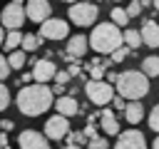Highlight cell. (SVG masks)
Returning <instances> with one entry per match:
<instances>
[{
    "label": "cell",
    "mask_w": 159,
    "mask_h": 149,
    "mask_svg": "<svg viewBox=\"0 0 159 149\" xmlns=\"http://www.w3.org/2000/svg\"><path fill=\"white\" fill-rule=\"evenodd\" d=\"M25 15H27V20L40 25L52 15V5H50V0H27L25 2Z\"/></svg>",
    "instance_id": "obj_10"
},
{
    "label": "cell",
    "mask_w": 159,
    "mask_h": 149,
    "mask_svg": "<svg viewBox=\"0 0 159 149\" xmlns=\"http://www.w3.org/2000/svg\"><path fill=\"white\" fill-rule=\"evenodd\" d=\"M62 2H72V0H62Z\"/></svg>",
    "instance_id": "obj_45"
},
{
    "label": "cell",
    "mask_w": 159,
    "mask_h": 149,
    "mask_svg": "<svg viewBox=\"0 0 159 149\" xmlns=\"http://www.w3.org/2000/svg\"><path fill=\"white\" fill-rule=\"evenodd\" d=\"M97 15H99V7L94 5V2H72L70 5V12H67V17H70V22H75L77 27H92L94 25V20H97Z\"/></svg>",
    "instance_id": "obj_4"
},
{
    "label": "cell",
    "mask_w": 159,
    "mask_h": 149,
    "mask_svg": "<svg viewBox=\"0 0 159 149\" xmlns=\"http://www.w3.org/2000/svg\"><path fill=\"white\" fill-rule=\"evenodd\" d=\"M109 20H112L117 27H127L132 17L127 15V7H119V5H114V7L109 10Z\"/></svg>",
    "instance_id": "obj_18"
},
{
    "label": "cell",
    "mask_w": 159,
    "mask_h": 149,
    "mask_svg": "<svg viewBox=\"0 0 159 149\" xmlns=\"http://www.w3.org/2000/svg\"><path fill=\"white\" fill-rule=\"evenodd\" d=\"M20 82H22V84H32V72H22L20 79H17V84H20Z\"/></svg>",
    "instance_id": "obj_34"
},
{
    "label": "cell",
    "mask_w": 159,
    "mask_h": 149,
    "mask_svg": "<svg viewBox=\"0 0 159 149\" xmlns=\"http://www.w3.org/2000/svg\"><path fill=\"white\" fill-rule=\"evenodd\" d=\"M84 94H87V99H89L92 104L107 107V104L114 99V87H112L109 82H104V79H87Z\"/></svg>",
    "instance_id": "obj_5"
},
{
    "label": "cell",
    "mask_w": 159,
    "mask_h": 149,
    "mask_svg": "<svg viewBox=\"0 0 159 149\" xmlns=\"http://www.w3.org/2000/svg\"><path fill=\"white\" fill-rule=\"evenodd\" d=\"M40 37L42 40H67L70 22L62 17H47L45 22H40Z\"/></svg>",
    "instance_id": "obj_7"
},
{
    "label": "cell",
    "mask_w": 159,
    "mask_h": 149,
    "mask_svg": "<svg viewBox=\"0 0 159 149\" xmlns=\"http://www.w3.org/2000/svg\"><path fill=\"white\" fill-rule=\"evenodd\" d=\"M139 2H142V7H149L152 5V0H139Z\"/></svg>",
    "instance_id": "obj_43"
},
{
    "label": "cell",
    "mask_w": 159,
    "mask_h": 149,
    "mask_svg": "<svg viewBox=\"0 0 159 149\" xmlns=\"http://www.w3.org/2000/svg\"><path fill=\"white\" fill-rule=\"evenodd\" d=\"M55 72H57V67L52 60H35V65H32V79L35 82L47 84L50 79H55Z\"/></svg>",
    "instance_id": "obj_13"
},
{
    "label": "cell",
    "mask_w": 159,
    "mask_h": 149,
    "mask_svg": "<svg viewBox=\"0 0 159 149\" xmlns=\"http://www.w3.org/2000/svg\"><path fill=\"white\" fill-rule=\"evenodd\" d=\"M102 77H104V67L102 65H94L92 67V79H102Z\"/></svg>",
    "instance_id": "obj_33"
},
{
    "label": "cell",
    "mask_w": 159,
    "mask_h": 149,
    "mask_svg": "<svg viewBox=\"0 0 159 149\" xmlns=\"http://www.w3.org/2000/svg\"><path fill=\"white\" fill-rule=\"evenodd\" d=\"M15 104H17L20 114H25V117H40V114H45L55 104V92H52V87H47L42 82L25 84L17 92V97H15Z\"/></svg>",
    "instance_id": "obj_1"
},
{
    "label": "cell",
    "mask_w": 159,
    "mask_h": 149,
    "mask_svg": "<svg viewBox=\"0 0 159 149\" xmlns=\"http://www.w3.org/2000/svg\"><path fill=\"white\" fill-rule=\"evenodd\" d=\"M0 129H2V132H10V129H12V122H10V119H2V122H0Z\"/></svg>",
    "instance_id": "obj_36"
},
{
    "label": "cell",
    "mask_w": 159,
    "mask_h": 149,
    "mask_svg": "<svg viewBox=\"0 0 159 149\" xmlns=\"http://www.w3.org/2000/svg\"><path fill=\"white\" fill-rule=\"evenodd\" d=\"M67 72H70V77H80V65H72Z\"/></svg>",
    "instance_id": "obj_37"
},
{
    "label": "cell",
    "mask_w": 159,
    "mask_h": 149,
    "mask_svg": "<svg viewBox=\"0 0 159 149\" xmlns=\"http://www.w3.org/2000/svg\"><path fill=\"white\" fill-rule=\"evenodd\" d=\"M84 2H87V0H84Z\"/></svg>",
    "instance_id": "obj_48"
},
{
    "label": "cell",
    "mask_w": 159,
    "mask_h": 149,
    "mask_svg": "<svg viewBox=\"0 0 159 149\" xmlns=\"http://www.w3.org/2000/svg\"><path fill=\"white\" fill-rule=\"evenodd\" d=\"M5 35H7V30L0 25V47H2V42H5Z\"/></svg>",
    "instance_id": "obj_38"
},
{
    "label": "cell",
    "mask_w": 159,
    "mask_h": 149,
    "mask_svg": "<svg viewBox=\"0 0 159 149\" xmlns=\"http://www.w3.org/2000/svg\"><path fill=\"white\" fill-rule=\"evenodd\" d=\"M10 72H12V70H10L7 57H5V55H0V82H2V79H7V77H10Z\"/></svg>",
    "instance_id": "obj_29"
},
{
    "label": "cell",
    "mask_w": 159,
    "mask_h": 149,
    "mask_svg": "<svg viewBox=\"0 0 159 149\" xmlns=\"http://www.w3.org/2000/svg\"><path fill=\"white\" fill-rule=\"evenodd\" d=\"M0 149H10V147H0Z\"/></svg>",
    "instance_id": "obj_46"
},
{
    "label": "cell",
    "mask_w": 159,
    "mask_h": 149,
    "mask_svg": "<svg viewBox=\"0 0 159 149\" xmlns=\"http://www.w3.org/2000/svg\"><path fill=\"white\" fill-rule=\"evenodd\" d=\"M127 55H129V47H127V45H122L119 50H114V52H112V60H109V62H117V65H119V62H124V60H127Z\"/></svg>",
    "instance_id": "obj_27"
},
{
    "label": "cell",
    "mask_w": 159,
    "mask_h": 149,
    "mask_svg": "<svg viewBox=\"0 0 159 149\" xmlns=\"http://www.w3.org/2000/svg\"><path fill=\"white\" fill-rule=\"evenodd\" d=\"M114 2H119V0H114Z\"/></svg>",
    "instance_id": "obj_47"
},
{
    "label": "cell",
    "mask_w": 159,
    "mask_h": 149,
    "mask_svg": "<svg viewBox=\"0 0 159 149\" xmlns=\"http://www.w3.org/2000/svg\"><path fill=\"white\" fill-rule=\"evenodd\" d=\"M25 20H27V15H25V7H22L20 0L7 2V5L2 7V12H0V25H2L5 30H20V27L25 25Z\"/></svg>",
    "instance_id": "obj_6"
},
{
    "label": "cell",
    "mask_w": 159,
    "mask_h": 149,
    "mask_svg": "<svg viewBox=\"0 0 159 149\" xmlns=\"http://www.w3.org/2000/svg\"><path fill=\"white\" fill-rule=\"evenodd\" d=\"M0 147H7V137H5V132H0Z\"/></svg>",
    "instance_id": "obj_39"
},
{
    "label": "cell",
    "mask_w": 159,
    "mask_h": 149,
    "mask_svg": "<svg viewBox=\"0 0 159 149\" xmlns=\"http://www.w3.org/2000/svg\"><path fill=\"white\" fill-rule=\"evenodd\" d=\"M87 147H89V149H109V142L97 134V137H92V139L87 142Z\"/></svg>",
    "instance_id": "obj_28"
},
{
    "label": "cell",
    "mask_w": 159,
    "mask_h": 149,
    "mask_svg": "<svg viewBox=\"0 0 159 149\" xmlns=\"http://www.w3.org/2000/svg\"><path fill=\"white\" fill-rule=\"evenodd\" d=\"M124 119H127L129 124H139V122L144 119V104H142V99H127Z\"/></svg>",
    "instance_id": "obj_16"
},
{
    "label": "cell",
    "mask_w": 159,
    "mask_h": 149,
    "mask_svg": "<svg viewBox=\"0 0 159 149\" xmlns=\"http://www.w3.org/2000/svg\"><path fill=\"white\" fill-rule=\"evenodd\" d=\"M124 45L129 47V50H139V45H144L142 42V32L139 30H134V27H124Z\"/></svg>",
    "instance_id": "obj_19"
},
{
    "label": "cell",
    "mask_w": 159,
    "mask_h": 149,
    "mask_svg": "<svg viewBox=\"0 0 159 149\" xmlns=\"http://www.w3.org/2000/svg\"><path fill=\"white\" fill-rule=\"evenodd\" d=\"M72 77H70V72H55V82L57 84H67Z\"/></svg>",
    "instance_id": "obj_31"
},
{
    "label": "cell",
    "mask_w": 159,
    "mask_h": 149,
    "mask_svg": "<svg viewBox=\"0 0 159 149\" xmlns=\"http://www.w3.org/2000/svg\"><path fill=\"white\" fill-rule=\"evenodd\" d=\"M84 142H87L84 132H70L67 134V144H84Z\"/></svg>",
    "instance_id": "obj_30"
},
{
    "label": "cell",
    "mask_w": 159,
    "mask_h": 149,
    "mask_svg": "<svg viewBox=\"0 0 159 149\" xmlns=\"http://www.w3.org/2000/svg\"><path fill=\"white\" fill-rule=\"evenodd\" d=\"M7 107H10V89L0 82V112H5Z\"/></svg>",
    "instance_id": "obj_25"
},
{
    "label": "cell",
    "mask_w": 159,
    "mask_h": 149,
    "mask_svg": "<svg viewBox=\"0 0 159 149\" xmlns=\"http://www.w3.org/2000/svg\"><path fill=\"white\" fill-rule=\"evenodd\" d=\"M17 144H20V149H50V139H47L45 134L35 132V129H25V132H20Z\"/></svg>",
    "instance_id": "obj_12"
},
{
    "label": "cell",
    "mask_w": 159,
    "mask_h": 149,
    "mask_svg": "<svg viewBox=\"0 0 159 149\" xmlns=\"http://www.w3.org/2000/svg\"><path fill=\"white\" fill-rule=\"evenodd\" d=\"M7 62H10V70H22L25 62H27V52L22 47H17V50H12L7 55Z\"/></svg>",
    "instance_id": "obj_20"
},
{
    "label": "cell",
    "mask_w": 159,
    "mask_h": 149,
    "mask_svg": "<svg viewBox=\"0 0 159 149\" xmlns=\"http://www.w3.org/2000/svg\"><path fill=\"white\" fill-rule=\"evenodd\" d=\"M40 42H42V40H40V35L27 32V35H22V45H20V47H22L25 52H35V50L40 47Z\"/></svg>",
    "instance_id": "obj_23"
},
{
    "label": "cell",
    "mask_w": 159,
    "mask_h": 149,
    "mask_svg": "<svg viewBox=\"0 0 159 149\" xmlns=\"http://www.w3.org/2000/svg\"><path fill=\"white\" fill-rule=\"evenodd\" d=\"M142 72L147 77H159V57H154V55L144 57L142 60Z\"/></svg>",
    "instance_id": "obj_22"
},
{
    "label": "cell",
    "mask_w": 159,
    "mask_h": 149,
    "mask_svg": "<svg viewBox=\"0 0 159 149\" xmlns=\"http://www.w3.org/2000/svg\"><path fill=\"white\" fill-rule=\"evenodd\" d=\"M99 124H102L104 134H109V137H117V134H119V119L114 117V112L102 109V119H99Z\"/></svg>",
    "instance_id": "obj_17"
},
{
    "label": "cell",
    "mask_w": 159,
    "mask_h": 149,
    "mask_svg": "<svg viewBox=\"0 0 159 149\" xmlns=\"http://www.w3.org/2000/svg\"><path fill=\"white\" fill-rule=\"evenodd\" d=\"M47 139H65L70 134V117L65 114H52L47 122H45V132H42Z\"/></svg>",
    "instance_id": "obj_8"
},
{
    "label": "cell",
    "mask_w": 159,
    "mask_h": 149,
    "mask_svg": "<svg viewBox=\"0 0 159 149\" xmlns=\"http://www.w3.org/2000/svg\"><path fill=\"white\" fill-rule=\"evenodd\" d=\"M152 149H159V134H157V139L152 142Z\"/></svg>",
    "instance_id": "obj_42"
},
{
    "label": "cell",
    "mask_w": 159,
    "mask_h": 149,
    "mask_svg": "<svg viewBox=\"0 0 159 149\" xmlns=\"http://www.w3.org/2000/svg\"><path fill=\"white\" fill-rule=\"evenodd\" d=\"M147 122H149V127H152V129L159 134V104H154V107H152V112H149Z\"/></svg>",
    "instance_id": "obj_24"
},
{
    "label": "cell",
    "mask_w": 159,
    "mask_h": 149,
    "mask_svg": "<svg viewBox=\"0 0 159 149\" xmlns=\"http://www.w3.org/2000/svg\"><path fill=\"white\" fill-rule=\"evenodd\" d=\"M142 10H144V7H142V2H139V0H132V2L127 5V15H129L132 20H134V17H139V15H142Z\"/></svg>",
    "instance_id": "obj_26"
},
{
    "label": "cell",
    "mask_w": 159,
    "mask_h": 149,
    "mask_svg": "<svg viewBox=\"0 0 159 149\" xmlns=\"http://www.w3.org/2000/svg\"><path fill=\"white\" fill-rule=\"evenodd\" d=\"M139 32H142V42H144L147 47H159V22H154V20H142Z\"/></svg>",
    "instance_id": "obj_14"
},
{
    "label": "cell",
    "mask_w": 159,
    "mask_h": 149,
    "mask_svg": "<svg viewBox=\"0 0 159 149\" xmlns=\"http://www.w3.org/2000/svg\"><path fill=\"white\" fill-rule=\"evenodd\" d=\"M62 87H65V84H55V87H52V92H55V94H62Z\"/></svg>",
    "instance_id": "obj_40"
},
{
    "label": "cell",
    "mask_w": 159,
    "mask_h": 149,
    "mask_svg": "<svg viewBox=\"0 0 159 149\" xmlns=\"http://www.w3.org/2000/svg\"><path fill=\"white\" fill-rule=\"evenodd\" d=\"M117 137L119 139L114 149H147V137L139 129H127V132H119Z\"/></svg>",
    "instance_id": "obj_11"
},
{
    "label": "cell",
    "mask_w": 159,
    "mask_h": 149,
    "mask_svg": "<svg viewBox=\"0 0 159 149\" xmlns=\"http://www.w3.org/2000/svg\"><path fill=\"white\" fill-rule=\"evenodd\" d=\"M152 5H154V7H157V10H159V0H152Z\"/></svg>",
    "instance_id": "obj_44"
},
{
    "label": "cell",
    "mask_w": 159,
    "mask_h": 149,
    "mask_svg": "<svg viewBox=\"0 0 159 149\" xmlns=\"http://www.w3.org/2000/svg\"><path fill=\"white\" fill-rule=\"evenodd\" d=\"M84 137H87V142H89L92 137H97V132H94V127H92V122H89V127L84 129Z\"/></svg>",
    "instance_id": "obj_35"
},
{
    "label": "cell",
    "mask_w": 159,
    "mask_h": 149,
    "mask_svg": "<svg viewBox=\"0 0 159 149\" xmlns=\"http://www.w3.org/2000/svg\"><path fill=\"white\" fill-rule=\"evenodd\" d=\"M20 45H22V32H20V30H7L2 47H5L7 52H12V50H17Z\"/></svg>",
    "instance_id": "obj_21"
},
{
    "label": "cell",
    "mask_w": 159,
    "mask_h": 149,
    "mask_svg": "<svg viewBox=\"0 0 159 149\" xmlns=\"http://www.w3.org/2000/svg\"><path fill=\"white\" fill-rule=\"evenodd\" d=\"M114 89L124 99H142L149 92V77L139 70H124L122 74H117Z\"/></svg>",
    "instance_id": "obj_3"
},
{
    "label": "cell",
    "mask_w": 159,
    "mask_h": 149,
    "mask_svg": "<svg viewBox=\"0 0 159 149\" xmlns=\"http://www.w3.org/2000/svg\"><path fill=\"white\" fill-rule=\"evenodd\" d=\"M52 107L57 109V114H65V117H75L80 112V104L72 94H60V99H55Z\"/></svg>",
    "instance_id": "obj_15"
},
{
    "label": "cell",
    "mask_w": 159,
    "mask_h": 149,
    "mask_svg": "<svg viewBox=\"0 0 159 149\" xmlns=\"http://www.w3.org/2000/svg\"><path fill=\"white\" fill-rule=\"evenodd\" d=\"M62 149H80V144H65Z\"/></svg>",
    "instance_id": "obj_41"
},
{
    "label": "cell",
    "mask_w": 159,
    "mask_h": 149,
    "mask_svg": "<svg viewBox=\"0 0 159 149\" xmlns=\"http://www.w3.org/2000/svg\"><path fill=\"white\" fill-rule=\"evenodd\" d=\"M112 104H114V109H117V112H124V107H127V99H124V97H119V94H117V97H114V99H112Z\"/></svg>",
    "instance_id": "obj_32"
},
{
    "label": "cell",
    "mask_w": 159,
    "mask_h": 149,
    "mask_svg": "<svg viewBox=\"0 0 159 149\" xmlns=\"http://www.w3.org/2000/svg\"><path fill=\"white\" fill-rule=\"evenodd\" d=\"M124 45V35L122 30L109 20V22H99V25H92V32H89V47L97 52V55H112L114 50H119Z\"/></svg>",
    "instance_id": "obj_2"
},
{
    "label": "cell",
    "mask_w": 159,
    "mask_h": 149,
    "mask_svg": "<svg viewBox=\"0 0 159 149\" xmlns=\"http://www.w3.org/2000/svg\"><path fill=\"white\" fill-rule=\"evenodd\" d=\"M87 50H89V37L87 35H72V37H67V50L62 52V57L75 62V60H82L87 55Z\"/></svg>",
    "instance_id": "obj_9"
}]
</instances>
